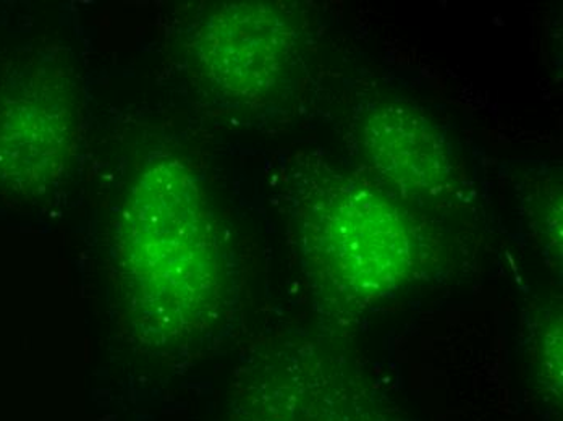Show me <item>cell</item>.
<instances>
[{
	"label": "cell",
	"instance_id": "cell-5",
	"mask_svg": "<svg viewBox=\"0 0 563 421\" xmlns=\"http://www.w3.org/2000/svg\"><path fill=\"white\" fill-rule=\"evenodd\" d=\"M356 148L374 181L405 201H438L456 187L448 135L413 104L366 106L355 123Z\"/></svg>",
	"mask_w": 563,
	"mask_h": 421
},
{
	"label": "cell",
	"instance_id": "cell-6",
	"mask_svg": "<svg viewBox=\"0 0 563 421\" xmlns=\"http://www.w3.org/2000/svg\"><path fill=\"white\" fill-rule=\"evenodd\" d=\"M294 383L274 416L252 421H401L369 375L338 351L305 358Z\"/></svg>",
	"mask_w": 563,
	"mask_h": 421
},
{
	"label": "cell",
	"instance_id": "cell-3",
	"mask_svg": "<svg viewBox=\"0 0 563 421\" xmlns=\"http://www.w3.org/2000/svg\"><path fill=\"white\" fill-rule=\"evenodd\" d=\"M80 135V104L57 65L20 71L0 87V188L36 197L60 180Z\"/></svg>",
	"mask_w": 563,
	"mask_h": 421
},
{
	"label": "cell",
	"instance_id": "cell-4",
	"mask_svg": "<svg viewBox=\"0 0 563 421\" xmlns=\"http://www.w3.org/2000/svg\"><path fill=\"white\" fill-rule=\"evenodd\" d=\"M190 56L205 84L222 98L266 101L294 70L297 22L279 3H219L195 26Z\"/></svg>",
	"mask_w": 563,
	"mask_h": 421
},
{
	"label": "cell",
	"instance_id": "cell-2",
	"mask_svg": "<svg viewBox=\"0 0 563 421\" xmlns=\"http://www.w3.org/2000/svg\"><path fill=\"white\" fill-rule=\"evenodd\" d=\"M298 242L319 303L343 317L393 299L434 255L408 201L358 176L322 177L298 204Z\"/></svg>",
	"mask_w": 563,
	"mask_h": 421
},
{
	"label": "cell",
	"instance_id": "cell-7",
	"mask_svg": "<svg viewBox=\"0 0 563 421\" xmlns=\"http://www.w3.org/2000/svg\"><path fill=\"white\" fill-rule=\"evenodd\" d=\"M544 334L539 337V358L544 369V381L561 396L562 389V323L561 317L544 324Z\"/></svg>",
	"mask_w": 563,
	"mask_h": 421
},
{
	"label": "cell",
	"instance_id": "cell-1",
	"mask_svg": "<svg viewBox=\"0 0 563 421\" xmlns=\"http://www.w3.org/2000/svg\"><path fill=\"white\" fill-rule=\"evenodd\" d=\"M113 268L130 320L159 344L211 331L229 303V252L197 177L151 157L129 185L113 234Z\"/></svg>",
	"mask_w": 563,
	"mask_h": 421
}]
</instances>
